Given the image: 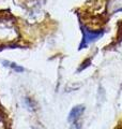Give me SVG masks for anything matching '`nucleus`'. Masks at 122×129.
Wrapping results in <instances>:
<instances>
[{
	"label": "nucleus",
	"mask_w": 122,
	"mask_h": 129,
	"mask_svg": "<svg viewBox=\"0 0 122 129\" xmlns=\"http://www.w3.org/2000/svg\"><path fill=\"white\" fill-rule=\"evenodd\" d=\"M84 111H85L84 106H77L75 108H73L70 112V114H69V122H71V123L78 122L79 116L83 114Z\"/></svg>",
	"instance_id": "1"
},
{
	"label": "nucleus",
	"mask_w": 122,
	"mask_h": 129,
	"mask_svg": "<svg viewBox=\"0 0 122 129\" xmlns=\"http://www.w3.org/2000/svg\"><path fill=\"white\" fill-rule=\"evenodd\" d=\"M90 63H91V59H86V60H85V61H84L83 63H81V66L79 67L78 71H81V70H84L85 68H87V67H88V66H89V64H90Z\"/></svg>",
	"instance_id": "2"
},
{
	"label": "nucleus",
	"mask_w": 122,
	"mask_h": 129,
	"mask_svg": "<svg viewBox=\"0 0 122 129\" xmlns=\"http://www.w3.org/2000/svg\"><path fill=\"white\" fill-rule=\"evenodd\" d=\"M10 67H11V68H13V69H14V70H16L17 72H23V71H24V68L16 66L15 63H11V64H10Z\"/></svg>",
	"instance_id": "3"
}]
</instances>
